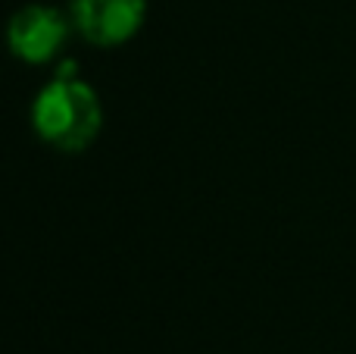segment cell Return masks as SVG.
<instances>
[{
	"instance_id": "obj_1",
	"label": "cell",
	"mask_w": 356,
	"mask_h": 354,
	"mask_svg": "<svg viewBox=\"0 0 356 354\" xmlns=\"http://www.w3.org/2000/svg\"><path fill=\"white\" fill-rule=\"evenodd\" d=\"M31 125L56 151L79 154L100 135L104 107L88 82L75 75H56L38 91L31 107Z\"/></svg>"
},
{
	"instance_id": "obj_2",
	"label": "cell",
	"mask_w": 356,
	"mask_h": 354,
	"mask_svg": "<svg viewBox=\"0 0 356 354\" xmlns=\"http://www.w3.org/2000/svg\"><path fill=\"white\" fill-rule=\"evenodd\" d=\"M69 25L56 6L47 3H29L19 13H13L10 25H6V44L19 60L31 63V66H44V63L56 60L69 41Z\"/></svg>"
},
{
	"instance_id": "obj_3",
	"label": "cell",
	"mask_w": 356,
	"mask_h": 354,
	"mask_svg": "<svg viewBox=\"0 0 356 354\" xmlns=\"http://www.w3.org/2000/svg\"><path fill=\"white\" fill-rule=\"evenodd\" d=\"M72 29L97 47H116L138 35L147 0H72Z\"/></svg>"
}]
</instances>
